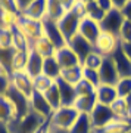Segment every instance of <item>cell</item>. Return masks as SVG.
<instances>
[{"instance_id":"cell-1","label":"cell","mask_w":131,"mask_h":133,"mask_svg":"<svg viewBox=\"0 0 131 133\" xmlns=\"http://www.w3.org/2000/svg\"><path fill=\"white\" fill-rule=\"evenodd\" d=\"M44 121H47V120H43L40 115H37L33 111H30L28 114L24 115L22 118L12 120L8 124V127H9V130L12 133H35Z\"/></svg>"},{"instance_id":"cell-2","label":"cell","mask_w":131,"mask_h":133,"mask_svg":"<svg viewBox=\"0 0 131 133\" xmlns=\"http://www.w3.org/2000/svg\"><path fill=\"white\" fill-rule=\"evenodd\" d=\"M78 115H80V112L74 107H61L53 112V115L50 117L49 121H50L53 129L69 132V129L72 127L75 120L78 118Z\"/></svg>"},{"instance_id":"cell-3","label":"cell","mask_w":131,"mask_h":133,"mask_svg":"<svg viewBox=\"0 0 131 133\" xmlns=\"http://www.w3.org/2000/svg\"><path fill=\"white\" fill-rule=\"evenodd\" d=\"M16 27H18L22 34L30 40V43L35 42L37 38L43 37L44 36V27H43V21H37V19H30L25 18V16H19L18 22H16Z\"/></svg>"},{"instance_id":"cell-4","label":"cell","mask_w":131,"mask_h":133,"mask_svg":"<svg viewBox=\"0 0 131 133\" xmlns=\"http://www.w3.org/2000/svg\"><path fill=\"white\" fill-rule=\"evenodd\" d=\"M81 19H83V18H81V16H78L75 12L68 10V12L63 15V18H62L61 21H57L59 30L62 31V34H63V37H65L66 43L78 34V28H80Z\"/></svg>"},{"instance_id":"cell-5","label":"cell","mask_w":131,"mask_h":133,"mask_svg":"<svg viewBox=\"0 0 131 133\" xmlns=\"http://www.w3.org/2000/svg\"><path fill=\"white\" fill-rule=\"evenodd\" d=\"M30 109L37 115H40L43 120H50V117L55 112V109L52 108V105L46 99L44 93L37 90H34V93L30 98Z\"/></svg>"},{"instance_id":"cell-6","label":"cell","mask_w":131,"mask_h":133,"mask_svg":"<svg viewBox=\"0 0 131 133\" xmlns=\"http://www.w3.org/2000/svg\"><path fill=\"white\" fill-rule=\"evenodd\" d=\"M119 44L121 43H119V38L117 36L102 31L99 38L94 43V50L97 53H100L103 58H108V56H112V53L117 50V48Z\"/></svg>"},{"instance_id":"cell-7","label":"cell","mask_w":131,"mask_h":133,"mask_svg":"<svg viewBox=\"0 0 131 133\" xmlns=\"http://www.w3.org/2000/svg\"><path fill=\"white\" fill-rule=\"evenodd\" d=\"M5 96L8 98V101H9L10 104H12L18 118H22L24 115H27L30 111H31V109H30V98L22 95V93L19 90H16L15 87L10 86L8 93H6Z\"/></svg>"},{"instance_id":"cell-8","label":"cell","mask_w":131,"mask_h":133,"mask_svg":"<svg viewBox=\"0 0 131 133\" xmlns=\"http://www.w3.org/2000/svg\"><path fill=\"white\" fill-rule=\"evenodd\" d=\"M124 21H125V18H124L122 12L119 9H115V8H113L111 12H108V14L105 15V18H103L102 22H100L102 31H105V33H111V34H113V36H117L118 37L119 30H121Z\"/></svg>"},{"instance_id":"cell-9","label":"cell","mask_w":131,"mask_h":133,"mask_svg":"<svg viewBox=\"0 0 131 133\" xmlns=\"http://www.w3.org/2000/svg\"><path fill=\"white\" fill-rule=\"evenodd\" d=\"M90 118H91V123H93V129L94 132L99 130V129L105 127L106 124H109L112 120H115V114L112 112L111 107L108 105H102L97 104L94 107V109L90 112Z\"/></svg>"},{"instance_id":"cell-10","label":"cell","mask_w":131,"mask_h":133,"mask_svg":"<svg viewBox=\"0 0 131 133\" xmlns=\"http://www.w3.org/2000/svg\"><path fill=\"white\" fill-rule=\"evenodd\" d=\"M10 86L27 98H31V95L34 93V81L25 71L10 72Z\"/></svg>"},{"instance_id":"cell-11","label":"cell","mask_w":131,"mask_h":133,"mask_svg":"<svg viewBox=\"0 0 131 133\" xmlns=\"http://www.w3.org/2000/svg\"><path fill=\"white\" fill-rule=\"evenodd\" d=\"M43 27H44V37L49 38V42L56 48V50L68 44L65 37H63V34H62V31L59 30V25H57L56 21L43 19Z\"/></svg>"},{"instance_id":"cell-12","label":"cell","mask_w":131,"mask_h":133,"mask_svg":"<svg viewBox=\"0 0 131 133\" xmlns=\"http://www.w3.org/2000/svg\"><path fill=\"white\" fill-rule=\"evenodd\" d=\"M100 33H102L100 22L93 21V19L87 18V16H84V18L81 19L80 28H78V34H80L81 37H84L87 42H90L93 46H94V43H96V40L99 38Z\"/></svg>"},{"instance_id":"cell-13","label":"cell","mask_w":131,"mask_h":133,"mask_svg":"<svg viewBox=\"0 0 131 133\" xmlns=\"http://www.w3.org/2000/svg\"><path fill=\"white\" fill-rule=\"evenodd\" d=\"M99 76H100V83L102 84H111L115 86L119 80V74L117 71V66L113 64V59L111 56L103 58V62L99 68Z\"/></svg>"},{"instance_id":"cell-14","label":"cell","mask_w":131,"mask_h":133,"mask_svg":"<svg viewBox=\"0 0 131 133\" xmlns=\"http://www.w3.org/2000/svg\"><path fill=\"white\" fill-rule=\"evenodd\" d=\"M68 46L74 50L77 56L80 58L81 64H83V61H84L85 58H87L90 53L94 50L93 44H91L90 42H87L84 37H81L80 34H77L74 38H71L69 42H68Z\"/></svg>"},{"instance_id":"cell-15","label":"cell","mask_w":131,"mask_h":133,"mask_svg":"<svg viewBox=\"0 0 131 133\" xmlns=\"http://www.w3.org/2000/svg\"><path fill=\"white\" fill-rule=\"evenodd\" d=\"M111 58L113 59V64L117 66L119 78H122V77H131V59L124 53V50L121 49V44L117 48V50L112 53Z\"/></svg>"},{"instance_id":"cell-16","label":"cell","mask_w":131,"mask_h":133,"mask_svg":"<svg viewBox=\"0 0 131 133\" xmlns=\"http://www.w3.org/2000/svg\"><path fill=\"white\" fill-rule=\"evenodd\" d=\"M46 12H47V0H33L25 9H22L21 15L30 19L43 21V19H46Z\"/></svg>"},{"instance_id":"cell-17","label":"cell","mask_w":131,"mask_h":133,"mask_svg":"<svg viewBox=\"0 0 131 133\" xmlns=\"http://www.w3.org/2000/svg\"><path fill=\"white\" fill-rule=\"evenodd\" d=\"M55 58L59 62V65L62 66V70L63 68H71V66H75V65H81L80 58L75 55V52L68 44L63 46V48H61V49H57Z\"/></svg>"},{"instance_id":"cell-18","label":"cell","mask_w":131,"mask_h":133,"mask_svg":"<svg viewBox=\"0 0 131 133\" xmlns=\"http://www.w3.org/2000/svg\"><path fill=\"white\" fill-rule=\"evenodd\" d=\"M56 86L61 93L62 99V107H74L75 99H77V92H75V86L66 83L65 80H62L61 77L56 80Z\"/></svg>"},{"instance_id":"cell-19","label":"cell","mask_w":131,"mask_h":133,"mask_svg":"<svg viewBox=\"0 0 131 133\" xmlns=\"http://www.w3.org/2000/svg\"><path fill=\"white\" fill-rule=\"evenodd\" d=\"M96 98H97V104L102 105H111L118 99V93L115 86L111 84H100L96 87Z\"/></svg>"},{"instance_id":"cell-20","label":"cell","mask_w":131,"mask_h":133,"mask_svg":"<svg viewBox=\"0 0 131 133\" xmlns=\"http://www.w3.org/2000/svg\"><path fill=\"white\" fill-rule=\"evenodd\" d=\"M43 62H44V58L40 56V55L35 53L34 50H30L27 66H25V72H27L31 78H35L37 76L43 74Z\"/></svg>"},{"instance_id":"cell-21","label":"cell","mask_w":131,"mask_h":133,"mask_svg":"<svg viewBox=\"0 0 131 133\" xmlns=\"http://www.w3.org/2000/svg\"><path fill=\"white\" fill-rule=\"evenodd\" d=\"M31 50H34L35 53H38V55L43 56L44 59L56 55V48H55V46L49 42V38H46L44 36L31 43Z\"/></svg>"},{"instance_id":"cell-22","label":"cell","mask_w":131,"mask_h":133,"mask_svg":"<svg viewBox=\"0 0 131 133\" xmlns=\"http://www.w3.org/2000/svg\"><path fill=\"white\" fill-rule=\"evenodd\" d=\"M130 129H131V121H128V120H121V118H115L109 124H106L105 127L96 130L94 133H128Z\"/></svg>"},{"instance_id":"cell-23","label":"cell","mask_w":131,"mask_h":133,"mask_svg":"<svg viewBox=\"0 0 131 133\" xmlns=\"http://www.w3.org/2000/svg\"><path fill=\"white\" fill-rule=\"evenodd\" d=\"M97 105V98L96 95L90 96H77L74 104V108L80 112V114H90L94 109V107Z\"/></svg>"},{"instance_id":"cell-24","label":"cell","mask_w":131,"mask_h":133,"mask_svg":"<svg viewBox=\"0 0 131 133\" xmlns=\"http://www.w3.org/2000/svg\"><path fill=\"white\" fill-rule=\"evenodd\" d=\"M69 133H94L90 114H80L78 115V118L75 120V123L69 129Z\"/></svg>"},{"instance_id":"cell-25","label":"cell","mask_w":131,"mask_h":133,"mask_svg":"<svg viewBox=\"0 0 131 133\" xmlns=\"http://www.w3.org/2000/svg\"><path fill=\"white\" fill-rule=\"evenodd\" d=\"M83 71H84V66L83 65H75L71 68H63L61 72V78L65 80L66 83L75 86L77 83H80L83 80Z\"/></svg>"},{"instance_id":"cell-26","label":"cell","mask_w":131,"mask_h":133,"mask_svg":"<svg viewBox=\"0 0 131 133\" xmlns=\"http://www.w3.org/2000/svg\"><path fill=\"white\" fill-rule=\"evenodd\" d=\"M68 10L63 8L59 0H47V12H46V19H50V21H61L63 18V15L66 14Z\"/></svg>"},{"instance_id":"cell-27","label":"cell","mask_w":131,"mask_h":133,"mask_svg":"<svg viewBox=\"0 0 131 133\" xmlns=\"http://www.w3.org/2000/svg\"><path fill=\"white\" fill-rule=\"evenodd\" d=\"M61 72H62V66L59 65V62L56 61L55 56H50V58L44 59V62H43V74L44 76L50 77L52 80L56 81L61 77Z\"/></svg>"},{"instance_id":"cell-28","label":"cell","mask_w":131,"mask_h":133,"mask_svg":"<svg viewBox=\"0 0 131 133\" xmlns=\"http://www.w3.org/2000/svg\"><path fill=\"white\" fill-rule=\"evenodd\" d=\"M18 118L15 112L13 107L10 104L6 96H0V123L9 124L12 120Z\"/></svg>"},{"instance_id":"cell-29","label":"cell","mask_w":131,"mask_h":133,"mask_svg":"<svg viewBox=\"0 0 131 133\" xmlns=\"http://www.w3.org/2000/svg\"><path fill=\"white\" fill-rule=\"evenodd\" d=\"M30 50H31V49H25V50H15L13 59H12V72H15V71H25Z\"/></svg>"},{"instance_id":"cell-30","label":"cell","mask_w":131,"mask_h":133,"mask_svg":"<svg viewBox=\"0 0 131 133\" xmlns=\"http://www.w3.org/2000/svg\"><path fill=\"white\" fill-rule=\"evenodd\" d=\"M12 28V37H13V49L15 50H25V49H31V43L25 36L22 34V31L13 25Z\"/></svg>"},{"instance_id":"cell-31","label":"cell","mask_w":131,"mask_h":133,"mask_svg":"<svg viewBox=\"0 0 131 133\" xmlns=\"http://www.w3.org/2000/svg\"><path fill=\"white\" fill-rule=\"evenodd\" d=\"M105 12L100 9V6L96 3V2H91V3H85V16L93 21H97V22H102V19L105 18Z\"/></svg>"},{"instance_id":"cell-32","label":"cell","mask_w":131,"mask_h":133,"mask_svg":"<svg viewBox=\"0 0 131 133\" xmlns=\"http://www.w3.org/2000/svg\"><path fill=\"white\" fill-rule=\"evenodd\" d=\"M44 96H46V99L49 101V104L52 105V108L55 109V111L62 107L61 93H59V89H57V86H56V81H55V84L52 86L50 89L44 93Z\"/></svg>"},{"instance_id":"cell-33","label":"cell","mask_w":131,"mask_h":133,"mask_svg":"<svg viewBox=\"0 0 131 133\" xmlns=\"http://www.w3.org/2000/svg\"><path fill=\"white\" fill-rule=\"evenodd\" d=\"M111 109L112 112L115 114L117 118H121V120H128V108H127V102L125 99L122 98H118L112 105H111ZM130 121V120H128Z\"/></svg>"},{"instance_id":"cell-34","label":"cell","mask_w":131,"mask_h":133,"mask_svg":"<svg viewBox=\"0 0 131 133\" xmlns=\"http://www.w3.org/2000/svg\"><path fill=\"white\" fill-rule=\"evenodd\" d=\"M34 81V90L41 92V93H46L52 86L55 84V80H52L50 77L44 76V74H40L35 78H33Z\"/></svg>"},{"instance_id":"cell-35","label":"cell","mask_w":131,"mask_h":133,"mask_svg":"<svg viewBox=\"0 0 131 133\" xmlns=\"http://www.w3.org/2000/svg\"><path fill=\"white\" fill-rule=\"evenodd\" d=\"M15 49H5L0 48V65L3 66V70L10 74L12 72V59H13Z\"/></svg>"},{"instance_id":"cell-36","label":"cell","mask_w":131,"mask_h":133,"mask_svg":"<svg viewBox=\"0 0 131 133\" xmlns=\"http://www.w3.org/2000/svg\"><path fill=\"white\" fill-rule=\"evenodd\" d=\"M0 14H9L19 16L21 15V8H19L16 0H0Z\"/></svg>"},{"instance_id":"cell-37","label":"cell","mask_w":131,"mask_h":133,"mask_svg":"<svg viewBox=\"0 0 131 133\" xmlns=\"http://www.w3.org/2000/svg\"><path fill=\"white\" fill-rule=\"evenodd\" d=\"M115 89H117L118 98L125 99L128 95H131V77H122V78H119L118 83L115 84Z\"/></svg>"},{"instance_id":"cell-38","label":"cell","mask_w":131,"mask_h":133,"mask_svg":"<svg viewBox=\"0 0 131 133\" xmlns=\"http://www.w3.org/2000/svg\"><path fill=\"white\" fill-rule=\"evenodd\" d=\"M102 62H103V56L100 55V53H97L96 50H93V52L90 53L89 56L83 61V64H81V65L84 66V68L97 70V71H99V68H100V65H102Z\"/></svg>"},{"instance_id":"cell-39","label":"cell","mask_w":131,"mask_h":133,"mask_svg":"<svg viewBox=\"0 0 131 133\" xmlns=\"http://www.w3.org/2000/svg\"><path fill=\"white\" fill-rule=\"evenodd\" d=\"M75 92H77V96H90V95H96V87L90 81L83 78L80 83L75 84Z\"/></svg>"},{"instance_id":"cell-40","label":"cell","mask_w":131,"mask_h":133,"mask_svg":"<svg viewBox=\"0 0 131 133\" xmlns=\"http://www.w3.org/2000/svg\"><path fill=\"white\" fill-rule=\"evenodd\" d=\"M0 48L13 49V37L10 27H2L0 30Z\"/></svg>"},{"instance_id":"cell-41","label":"cell","mask_w":131,"mask_h":133,"mask_svg":"<svg viewBox=\"0 0 131 133\" xmlns=\"http://www.w3.org/2000/svg\"><path fill=\"white\" fill-rule=\"evenodd\" d=\"M118 38H119V43L131 42V21H128V19L124 21V24L119 30V34H118Z\"/></svg>"},{"instance_id":"cell-42","label":"cell","mask_w":131,"mask_h":133,"mask_svg":"<svg viewBox=\"0 0 131 133\" xmlns=\"http://www.w3.org/2000/svg\"><path fill=\"white\" fill-rule=\"evenodd\" d=\"M83 78H85L87 81H90L94 87L100 86V76H99V71L97 70H90V68H84L83 71Z\"/></svg>"},{"instance_id":"cell-43","label":"cell","mask_w":131,"mask_h":133,"mask_svg":"<svg viewBox=\"0 0 131 133\" xmlns=\"http://www.w3.org/2000/svg\"><path fill=\"white\" fill-rule=\"evenodd\" d=\"M10 87V74L9 72H0V96H5Z\"/></svg>"},{"instance_id":"cell-44","label":"cell","mask_w":131,"mask_h":133,"mask_svg":"<svg viewBox=\"0 0 131 133\" xmlns=\"http://www.w3.org/2000/svg\"><path fill=\"white\" fill-rule=\"evenodd\" d=\"M71 10L75 12L78 16L84 18V16H85V3L83 2V0H77V2H75V5L72 6V9H71Z\"/></svg>"},{"instance_id":"cell-45","label":"cell","mask_w":131,"mask_h":133,"mask_svg":"<svg viewBox=\"0 0 131 133\" xmlns=\"http://www.w3.org/2000/svg\"><path fill=\"white\" fill-rule=\"evenodd\" d=\"M96 3L100 6V9H102L105 14H108V12H111V10L113 9L112 0H96Z\"/></svg>"},{"instance_id":"cell-46","label":"cell","mask_w":131,"mask_h":133,"mask_svg":"<svg viewBox=\"0 0 131 133\" xmlns=\"http://www.w3.org/2000/svg\"><path fill=\"white\" fill-rule=\"evenodd\" d=\"M35 133H53V127H52L50 121L47 120V121H44V123L38 127V130Z\"/></svg>"},{"instance_id":"cell-47","label":"cell","mask_w":131,"mask_h":133,"mask_svg":"<svg viewBox=\"0 0 131 133\" xmlns=\"http://www.w3.org/2000/svg\"><path fill=\"white\" fill-rule=\"evenodd\" d=\"M121 12H122V15H124V18L128 19V21H131V0L127 2V5L121 9Z\"/></svg>"},{"instance_id":"cell-48","label":"cell","mask_w":131,"mask_h":133,"mask_svg":"<svg viewBox=\"0 0 131 133\" xmlns=\"http://www.w3.org/2000/svg\"><path fill=\"white\" fill-rule=\"evenodd\" d=\"M121 49L124 50V53H125L127 56L131 59V42L130 43H121Z\"/></svg>"},{"instance_id":"cell-49","label":"cell","mask_w":131,"mask_h":133,"mask_svg":"<svg viewBox=\"0 0 131 133\" xmlns=\"http://www.w3.org/2000/svg\"><path fill=\"white\" fill-rule=\"evenodd\" d=\"M59 2L63 5V8H65L66 10H71V9H72V6L75 5V2H77V0H59Z\"/></svg>"},{"instance_id":"cell-50","label":"cell","mask_w":131,"mask_h":133,"mask_svg":"<svg viewBox=\"0 0 131 133\" xmlns=\"http://www.w3.org/2000/svg\"><path fill=\"white\" fill-rule=\"evenodd\" d=\"M127 2H128V0H112L113 8H115V9H119V10L127 5Z\"/></svg>"},{"instance_id":"cell-51","label":"cell","mask_w":131,"mask_h":133,"mask_svg":"<svg viewBox=\"0 0 131 133\" xmlns=\"http://www.w3.org/2000/svg\"><path fill=\"white\" fill-rule=\"evenodd\" d=\"M18 2V5H19V8H21V12H22V9H25L27 6L33 2V0H16Z\"/></svg>"},{"instance_id":"cell-52","label":"cell","mask_w":131,"mask_h":133,"mask_svg":"<svg viewBox=\"0 0 131 133\" xmlns=\"http://www.w3.org/2000/svg\"><path fill=\"white\" fill-rule=\"evenodd\" d=\"M0 133H12V132L9 130V127H8V124L0 123Z\"/></svg>"},{"instance_id":"cell-53","label":"cell","mask_w":131,"mask_h":133,"mask_svg":"<svg viewBox=\"0 0 131 133\" xmlns=\"http://www.w3.org/2000/svg\"><path fill=\"white\" fill-rule=\"evenodd\" d=\"M53 133H69L66 130H57V129H53Z\"/></svg>"},{"instance_id":"cell-54","label":"cell","mask_w":131,"mask_h":133,"mask_svg":"<svg viewBox=\"0 0 131 133\" xmlns=\"http://www.w3.org/2000/svg\"><path fill=\"white\" fill-rule=\"evenodd\" d=\"M84 3H91V2H96V0H83Z\"/></svg>"},{"instance_id":"cell-55","label":"cell","mask_w":131,"mask_h":133,"mask_svg":"<svg viewBox=\"0 0 131 133\" xmlns=\"http://www.w3.org/2000/svg\"><path fill=\"white\" fill-rule=\"evenodd\" d=\"M3 71H5V70H3V66L0 65V72H3ZM6 72H8V71H6Z\"/></svg>"},{"instance_id":"cell-56","label":"cell","mask_w":131,"mask_h":133,"mask_svg":"<svg viewBox=\"0 0 131 133\" xmlns=\"http://www.w3.org/2000/svg\"><path fill=\"white\" fill-rule=\"evenodd\" d=\"M128 133H131V129H130V130H128Z\"/></svg>"},{"instance_id":"cell-57","label":"cell","mask_w":131,"mask_h":133,"mask_svg":"<svg viewBox=\"0 0 131 133\" xmlns=\"http://www.w3.org/2000/svg\"><path fill=\"white\" fill-rule=\"evenodd\" d=\"M0 30H2V24H0Z\"/></svg>"}]
</instances>
